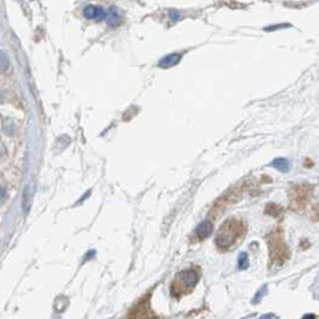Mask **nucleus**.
Wrapping results in <instances>:
<instances>
[{"mask_svg":"<svg viewBox=\"0 0 319 319\" xmlns=\"http://www.w3.org/2000/svg\"><path fill=\"white\" fill-rule=\"evenodd\" d=\"M243 232H245V226L239 220H236V218L227 220L218 231L217 237H216V245L221 250H228L234 245L237 239L242 236Z\"/></svg>","mask_w":319,"mask_h":319,"instance_id":"f257e3e1","label":"nucleus"},{"mask_svg":"<svg viewBox=\"0 0 319 319\" xmlns=\"http://www.w3.org/2000/svg\"><path fill=\"white\" fill-rule=\"evenodd\" d=\"M197 282H198V274L196 271H193V269L182 271L181 273L177 274V277L173 281L172 287H171L172 294L178 297L182 293H187L196 286Z\"/></svg>","mask_w":319,"mask_h":319,"instance_id":"f03ea898","label":"nucleus"},{"mask_svg":"<svg viewBox=\"0 0 319 319\" xmlns=\"http://www.w3.org/2000/svg\"><path fill=\"white\" fill-rule=\"evenodd\" d=\"M311 193V189L309 186H306V185H301V186H297L294 190H293V205H294L295 208H302L308 201V196Z\"/></svg>","mask_w":319,"mask_h":319,"instance_id":"7ed1b4c3","label":"nucleus"},{"mask_svg":"<svg viewBox=\"0 0 319 319\" xmlns=\"http://www.w3.org/2000/svg\"><path fill=\"white\" fill-rule=\"evenodd\" d=\"M106 11L100 6L95 5H88L84 9V16L86 19H96V20H104L106 18Z\"/></svg>","mask_w":319,"mask_h":319,"instance_id":"20e7f679","label":"nucleus"},{"mask_svg":"<svg viewBox=\"0 0 319 319\" xmlns=\"http://www.w3.org/2000/svg\"><path fill=\"white\" fill-rule=\"evenodd\" d=\"M212 223L210 221H203L196 229V236L199 239H206L211 233H212Z\"/></svg>","mask_w":319,"mask_h":319,"instance_id":"39448f33","label":"nucleus"},{"mask_svg":"<svg viewBox=\"0 0 319 319\" xmlns=\"http://www.w3.org/2000/svg\"><path fill=\"white\" fill-rule=\"evenodd\" d=\"M180 60H181V55H180V54H177V53L170 54V55H167V56H165V58L161 59L159 63V65L161 67H163V69H167V67H171V66H173V65L177 64Z\"/></svg>","mask_w":319,"mask_h":319,"instance_id":"423d86ee","label":"nucleus"},{"mask_svg":"<svg viewBox=\"0 0 319 319\" xmlns=\"http://www.w3.org/2000/svg\"><path fill=\"white\" fill-rule=\"evenodd\" d=\"M272 166L276 167L277 170L282 171V172H287L289 170V163H288V161L286 159H276L272 162Z\"/></svg>","mask_w":319,"mask_h":319,"instance_id":"0eeeda50","label":"nucleus"},{"mask_svg":"<svg viewBox=\"0 0 319 319\" xmlns=\"http://www.w3.org/2000/svg\"><path fill=\"white\" fill-rule=\"evenodd\" d=\"M107 22H109L110 25H117L120 23V14L117 11V9L112 8L110 10L109 16H107Z\"/></svg>","mask_w":319,"mask_h":319,"instance_id":"6e6552de","label":"nucleus"},{"mask_svg":"<svg viewBox=\"0 0 319 319\" xmlns=\"http://www.w3.org/2000/svg\"><path fill=\"white\" fill-rule=\"evenodd\" d=\"M9 59L3 50H0V72H4L9 69Z\"/></svg>","mask_w":319,"mask_h":319,"instance_id":"1a4fd4ad","label":"nucleus"},{"mask_svg":"<svg viewBox=\"0 0 319 319\" xmlns=\"http://www.w3.org/2000/svg\"><path fill=\"white\" fill-rule=\"evenodd\" d=\"M248 266H250V261H248L247 253L246 252L241 253L238 257V268L243 271V269H247Z\"/></svg>","mask_w":319,"mask_h":319,"instance_id":"9d476101","label":"nucleus"},{"mask_svg":"<svg viewBox=\"0 0 319 319\" xmlns=\"http://www.w3.org/2000/svg\"><path fill=\"white\" fill-rule=\"evenodd\" d=\"M5 196H6V192H5V190L3 189V187L0 186V202H3V199L5 198Z\"/></svg>","mask_w":319,"mask_h":319,"instance_id":"9b49d317","label":"nucleus"},{"mask_svg":"<svg viewBox=\"0 0 319 319\" xmlns=\"http://www.w3.org/2000/svg\"><path fill=\"white\" fill-rule=\"evenodd\" d=\"M302 319H317V317L314 316V314H307V316H304Z\"/></svg>","mask_w":319,"mask_h":319,"instance_id":"f8f14e48","label":"nucleus"},{"mask_svg":"<svg viewBox=\"0 0 319 319\" xmlns=\"http://www.w3.org/2000/svg\"><path fill=\"white\" fill-rule=\"evenodd\" d=\"M4 155V147H3V145H0V157L3 156Z\"/></svg>","mask_w":319,"mask_h":319,"instance_id":"ddd939ff","label":"nucleus"},{"mask_svg":"<svg viewBox=\"0 0 319 319\" xmlns=\"http://www.w3.org/2000/svg\"><path fill=\"white\" fill-rule=\"evenodd\" d=\"M3 101H4V95H3V93L0 91V102H3Z\"/></svg>","mask_w":319,"mask_h":319,"instance_id":"4468645a","label":"nucleus"}]
</instances>
